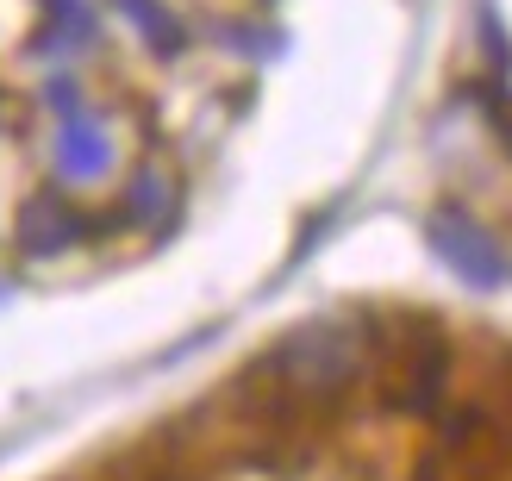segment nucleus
I'll use <instances>...</instances> for the list:
<instances>
[{
    "label": "nucleus",
    "mask_w": 512,
    "mask_h": 481,
    "mask_svg": "<svg viewBox=\"0 0 512 481\" xmlns=\"http://www.w3.org/2000/svg\"><path fill=\"white\" fill-rule=\"evenodd\" d=\"M269 369L288 382V394H338L356 375V338L344 325H306L269 357Z\"/></svg>",
    "instance_id": "nucleus-1"
},
{
    "label": "nucleus",
    "mask_w": 512,
    "mask_h": 481,
    "mask_svg": "<svg viewBox=\"0 0 512 481\" xmlns=\"http://www.w3.org/2000/svg\"><path fill=\"white\" fill-rule=\"evenodd\" d=\"M425 238H431V250L463 275L469 288H500L506 282V263H500V244L481 232V225L469 219V213H456V207H438L425 219Z\"/></svg>",
    "instance_id": "nucleus-2"
},
{
    "label": "nucleus",
    "mask_w": 512,
    "mask_h": 481,
    "mask_svg": "<svg viewBox=\"0 0 512 481\" xmlns=\"http://www.w3.org/2000/svg\"><path fill=\"white\" fill-rule=\"evenodd\" d=\"M57 169H63V182H75V188L100 182V175L113 169V138H107V125L88 119V113L63 119V138H57Z\"/></svg>",
    "instance_id": "nucleus-3"
},
{
    "label": "nucleus",
    "mask_w": 512,
    "mask_h": 481,
    "mask_svg": "<svg viewBox=\"0 0 512 481\" xmlns=\"http://www.w3.org/2000/svg\"><path fill=\"white\" fill-rule=\"evenodd\" d=\"M75 238H82V219H75V207L63 194H38L32 207L19 213V244L32 250V257H57Z\"/></svg>",
    "instance_id": "nucleus-4"
},
{
    "label": "nucleus",
    "mask_w": 512,
    "mask_h": 481,
    "mask_svg": "<svg viewBox=\"0 0 512 481\" xmlns=\"http://www.w3.org/2000/svg\"><path fill=\"white\" fill-rule=\"evenodd\" d=\"M444 369H450V357H444V344L438 338H419L413 344V363H406V382H400V400L406 407H438V394H444Z\"/></svg>",
    "instance_id": "nucleus-5"
},
{
    "label": "nucleus",
    "mask_w": 512,
    "mask_h": 481,
    "mask_svg": "<svg viewBox=\"0 0 512 481\" xmlns=\"http://www.w3.org/2000/svg\"><path fill=\"white\" fill-rule=\"evenodd\" d=\"M113 7L125 13L144 32V44L157 50V57H182V44H188V32L175 25V13H163V0H113Z\"/></svg>",
    "instance_id": "nucleus-6"
}]
</instances>
